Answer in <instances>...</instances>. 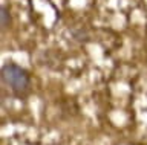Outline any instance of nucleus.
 Segmentation results:
<instances>
[{"label":"nucleus","mask_w":147,"mask_h":145,"mask_svg":"<svg viewBox=\"0 0 147 145\" xmlns=\"http://www.w3.org/2000/svg\"><path fill=\"white\" fill-rule=\"evenodd\" d=\"M2 81L11 89L17 99H26L31 93V75L25 67L16 63H6L2 66Z\"/></svg>","instance_id":"1"},{"label":"nucleus","mask_w":147,"mask_h":145,"mask_svg":"<svg viewBox=\"0 0 147 145\" xmlns=\"http://www.w3.org/2000/svg\"><path fill=\"white\" fill-rule=\"evenodd\" d=\"M0 25H2V31H6L12 25L11 11L6 5H2V8H0Z\"/></svg>","instance_id":"2"},{"label":"nucleus","mask_w":147,"mask_h":145,"mask_svg":"<svg viewBox=\"0 0 147 145\" xmlns=\"http://www.w3.org/2000/svg\"><path fill=\"white\" fill-rule=\"evenodd\" d=\"M49 145H63V144H57V142H55V144H49Z\"/></svg>","instance_id":"3"}]
</instances>
